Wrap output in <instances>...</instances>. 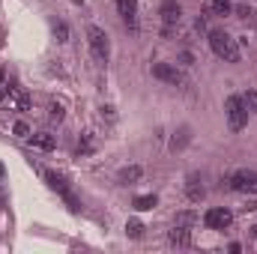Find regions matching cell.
<instances>
[{"label":"cell","mask_w":257,"mask_h":254,"mask_svg":"<svg viewBox=\"0 0 257 254\" xmlns=\"http://www.w3.org/2000/svg\"><path fill=\"white\" fill-rule=\"evenodd\" d=\"M210 45H213V51H216L222 60L240 63V42H237L234 36H228L225 30H213V33H210Z\"/></svg>","instance_id":"1"},{"label":"cell","mask_w":257,"mask_h":254,"mask_svg":"<svg viewBox=\"0 0 257 254\" xmlns=\"http://www.w3.org/2000/svg\"><path fill=\"white\" fill-rule=\"evenodd\" d=\"M225 114H228V123H231L234 132L246 129V123H249V108H246L243 96H231V99L225 102Z\"/></svg>","instance_id":"2"},{"label":"cell","mask_w":257,"mask_h":254,"mask_svg":"<svg viewBox=\"0 0 257 254\" xmlns=\"http://www.w3.org/2000/svg\"><path fill=\"white\" fill-rule=\"evenodd\" d=\"M87 39H90V48H93V54H96V60H108V36H105V30L102 27H96V24H90L87 27Z\"/></svg>","instance_id":"3"},{"label":"cell","mask_w":257,"mask_h":254,"mask_svg":"<svg viewBox=\"0 0 257 254\" xmlns=\"http://www.w3.org/2000/svg\"><path fill=\"white\" fill-rule=\"evenodd\" d=\"M231 189L243 195H257V171H237L231 177Z\"/></svg>","instance_id":"4"},{"label":"cell","mask_w":257,"mask_h":254,"mask_svg":"<svg viewBox=\"0 0 257 254\" xmlns=\"http://www.w3.org/2000/svg\"><path fill=\"white\" fill-rule=\"evenodd\" d=\"M231 222H234V213L225 210V207H213V210H207V216H204V225L213 228V231H225V228H231Z\"/></svg>","instance_id":"5"},{"label":"cell","mask_w":257,"mask_h":254,"mask_svg":"<svg viewBox=\"0 0 257 254\" xmlns=\"http://www.w3.org/2000/svg\"><path fill=\"white\" fill-rule=\"evenodd\" d=\"M153 75H156L159 81H165V84H180V81H183L180 69L171 66V63H156V66H153Z\"/></svg>","instance_id":"6"},{"label":"cell","mask_w":257,"mask_h":254,"mask_svg":"<svg viewBox=\"0 0 257 254\" xmlns=\"http://www.w3.org/2000/svg\"><path fill=\"white\" fill-rule=\"evenodd\" d=\"M159 15H162L165 27H174V24L180 21L183 9H180V3H177V0H165V3H162V9H159Z\"/></svg>","instance_id":"7"},{"label":"cell","mask_w":257,"mask_h":254,"mask_svg":"<svg viewBox=\"0 0 257 254\" xmlns=\"http://www.w3.org/2000/svg\"><path fill=\"white\" fill-rule=\"evenodd\" d=\"M141 177H144V168H141V165H129V168L120 171V183H123V186H132V183H138Z\"/></svg>","instance_id":"8"},{"label":"cell","mask_w":257,"mask_h":254,"mask_svg":"<svg viewBox=\"0 0 257 254\" xmlns=\"http://www.w3.org/2000/svg\"><path fill=\"white\" fill-rule=\"evenodd\" d=\"M117 12H120L129 24H135V15H138V0H117Z\"/></svg>","instance_id":"9"},{"label":"cell","mask_w":257,"mask_h":254,"mask_svg":"<svg viewBox=\"0 0 257 254\" xmlns=\"http://www.w3.org/2000/svg\"><path fill=\"white\" fill-rule=\"evenodd\" d=\"M171 243H174V246H180V249H186V246H192V237H189V228H180V225H174V231H171Z\"/></svg>","instance_id":"10"},{"label":"cell","mask_w":257,"mask_h":254,"mask_svg":"<svg viewBox=\"0 0 257 254\" xmlns=\"http://www.w3.org/2000/svg\"><path fill=\"white\" fill-rule=\"evenodd\" d=\"M45 183L54 189V192H60V195H69V186H66V180L60 177V174H54V171H48L45 174Z\"/></svg>","instance_id":"11"},{"label":"cell","mask_w":257,"mask_h":254,"mask_svg":"<svg viewBox=\"0 0 257 254\" xmlns=\"http://www.w3.org/2000/svg\"><path fill=\"white\" fill-rule=\"evenodd\" d=\"M186 195H189V201H204V186H201V180L198 177H189V186H186Z\"/></svg>","instance_id":"12"},{"label":"cell","mask_w":257,"mask_h":254,"mask_svg":"<svg viewBox=\"0 0 257 254\" xmlns=\"http://www.w3.org/2000/svg\"><path fill=\"white\" fill-rule=\"evenodd\" d=\"M30 141H33V147H39V150H54V147H57L54 135H48V132H39V135H33Z\"/></svg>","instance_id":"13"},{"label":"cell","mask_w":257,"mask_h":254,"mask_svg":"<svg viewBox=\"0 0 257 254\" xmlns=\"http://www.w3.org/2000/svg\"><path fill=\"white\" fill-rule=\"evenodd\" d=\"M156 204H159V198H156V195H141V198H135V210H141V213L153 210Z\"/></svg>","instance_id":"14"},{"label":"cell","mask_w":257,"mask_h":254,"mask_svg":"<svg viewBox=\"0 0 257 254\" xmlns=\"http://www.w3.org/2000/svg\"><path fill=\"white\" fill-rule=\"evenodd\" d=\"M198 213H192V210H186V213H177V225L180 228H192V225H198Z\"/></svg>","instance_id":"15"},{"label":"cell","mask_w":257,"mask_h":254,"mask_svg":"<svg viewBox=\"0 0 257 254\" xmlns=\"http://www.w3.org/2000/svg\"><path fill=\"white\" fill-rule=\"evenodd\" d=\"M210 12H213V15H231L234 6H231V0H213V3H210Z\"/></svg>","instance_id":"16"},{"label":"cell","mask_w":257,"mask_h":254,"mask_svg":"<svg viewBox=\"0 0 257 254\" xmlns=\"http://www.w3.org/2000/svg\"><path fill=\"white\" fill-rule=\"evenodd\" d=\"M126 234H129L132 240H138V237L144 234V225H141V222H129V225H126Z\"/></svg>","instance_id":"17"},{"label":"cell","mask_w":257,"mask_h":254,"mask_svg":"<svg viewBox=\"0 0 257 254\" xmlns=\"http://www.w3.org/2000/svg\"><path fill=\"white\" fill-rule=\"evenodd\" d=\"M243 102H246V108H249V111H255V114H257V90H249V93L243 96Z\"/></svg>","instance_id":"18"},{"label":"cell","mask_w":257,"mask_h":254,"mask_svg":"<svg viewBox=\"0 0 257 254\" xmlns=\"http://www.w3.org/2000/svg\"><path fill=\"white\" fill-rule=\"evenodd\" d=\"M51 120H57V123L63 120V105L60 102H51Z\"/></svg>","instance_id":"19"},{"label":"cell","mask_w":257,"mask_h":254,"mask_svg":"<svg viewBox=\"0 0 257 254\" xmlns=\"http://www.w3.org/2000/svg\"><path fill=\"white\" fill-rule=\"evenodd\" d=\"M54 33H57V39H60V42H66V39H69V30H66V24H57V30H54Z\"/></svg>","instance_id":"20"},{"label":"cell","mask_w":257,"mask_h":254,"mask_svg":"<svg viewBox=\"0 0 257 254\" xmlns=\"http://www.w3.org/2000/svg\"><path fill=\"white\" fill-rule=\"evenodd\" d=\"M15 135H21V138H27V135H30V129H27V123H15Z\"/></svg>","instance_id":"21"},{"label":"cell","mask_w":257,"mask_h":254,"mask_svg":"<svg viewBox=\"0 0 257 254\" xmlns=\"http://www.w3.org/2000/svg\"><path fill=\"white\" fill-rule=\"evenodd\" d=\"M180 63H183V66H192V63H195V57H192L189 51H183V54H180Z\"/></svg>","instance_id":"22"},{"label":"cell","mask_w":257,"mask_h":254,"mask_svg":"<svg viewBox=\"0 0 257 254\" xmlns=\"http://www.w3.org/2000/svg\"><path fill=\"white\" fill-rule=\"evenodd\" d=\"M0 177H3V165H0Z\"/></svg>","instance_id":"23"}]
</instances>
